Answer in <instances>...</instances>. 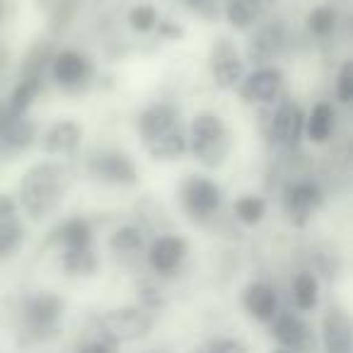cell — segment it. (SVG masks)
<instances>
[{"mask_svg": "<svg viewBox=\"0 0 353 353\" xmlns=\"http://www.w3.org/2000/svg\"><path fill=\"white\" fill-rule=\"evenodd\" d=\"M65 189V170L56 162H39L34 165L20 182L22 208L32 221L46 218L56 206Z\"/></svg>", "mask_w": 353, "mask_h": 353, "instance_id": "obj_1", "label": "cell"}, {"mask_svg": "<svg viewBox=\"0 0 353 353\" xmlns=\"http://www.w3.org/2000/svg\"><path fill=\"white\" fill-rule=\"evenodd\" d=\"M192 152L203 167H218L230 152V136L225 131V123L216 114H199L192 121L189 131Z\"/></svg>", "mask_w": 353, "mask_h": 353, "instance_id": "obj_2", "label": "cell"}, {"mask_svg": "<svg viewBox=\"0 0 353 353\" xmlns=\"http://www.w3.org/2000/svg\"><path fill=\"white\" fill-rule=\"evenodd\" d=\"M152 327V317L141 307H121L112 310L99 319V332L107 341L126 343L145 336Z\"/></svg>", "mask_w": 353, "mask_h": 353, "instance_id": "obj_3", "label": "cell"}, {"mask_svg": "<svg viewBox=\"0 0 353 353\" xmlns=\"http://www.w3.org/2000/svg\"><path fill=\"white\" fill-rule=\"evenodd\" d=\"M211 73H213V83H216V88H221V90H232L242 83L245 63H242L237 49L228 39H221L216 46H213Z\"/></svg>", "mask_w": 353, "mask_h": 353, "instance_id": "obj_4", "label": "cell"}, {"mask_svg": "<svg viewBox=\"0 0 353 353\" xmlns=\"http://www.w3.org/2000/svg\"><path fill=\"white\" fill-rule=\"evenodd\" d=\"M90 172L97 179L109 184H126V187H131V184L138 182L136 165L123 152H102V155L92 157L90 160Z\"/></svg>", "mask_w": 353, "mask_h": 353, "instance_id": "obj_5", "label": "cell"}, {"mask_svg": "<svg viewBox=\"0 0 353 353\" xmlns=\"http://www.w3.org/2000/svg\"><path fill=\"white\" fill-rule=\"evenodd\" d=\"M223 194L211 179L194 176L184 187V206L194 218H208L221 208Z\"/></svg>", "mask_w": 353, "mask_h": 353, "instance_id": "obj_6", "label": "cell"}, {"mask_svg": "<svg viewBox=\"0 0 353 353\" xmlns=\"http://www.w3.org/2000/svg\"><path fill=\"white\" fill-rule=\"evenodd\" d=\"M285 44V30L281 22H271V25L261 27L254 37H252L250 46H247V59L256 65H266L283 51Z\"/></svg>", "mask_w": 353, "mask_h": 353, "instance_id": "obj_7", "label": "cell"}, {"mask_svg": "<svg viewBox=\"0 0 353 353\" xmlns=\"http://www.w3.org/2000/svg\"><path fill=\"white\" fill-rule=\"evenodd\" d=\"M322 339L327 353H351V319L341 307H332L324 314Z\"/></svg>", "mask_w": 353, "mask_h": 353, "instance_id": "obj_8", "label": "cell"}, {"mask_svg": "<svg viewBox=\"0 0 353 353\" xmlns=\"http://www.w3.org/2000/svg\"><path fill=\"white\" fill-rule=\"evenodd\" d=\"M184 254H187V242L176 235H165L157 237L150 245L148 252V261L157 274H172L176 266L182 264Z\"/></svg>", "mask_w": 353, "mask_h": 353, "instance_id": "obj_9", "label": "cell"}, {"mask_svg": "<svg viewBox=\"0 0 353 353\" xmlns=\"http://www.w3.org/2000/svg\"><path fill=\"white\" fill-rule=\"evenodd\" d=\"M283 73L279 68H259L242 83V97L247 102H271L279 94Z\"/></svg>", "mask_w": 353, "mask_h": 353, "instance_id": "obj_10", "label": "cell"}, {"mask_svg": "<svg viewBox=\"0 0 353 353\" xmlns=\"http://www.w3.org/2000/svg\"><path fill=\"white\" fill-rule=\"evenodd\" d=\"M37 136V126L25 119V114H10L6 109L0 119V145L10 148V150H22L27 148Z\"/></svg>", "mask_w": 353, "mask_h": 353, "instance_id": "obj_11", "label": "cell"}, {"mask_svg": "<svg viewBox=\"0 0 353 353\" xmlns=\"http://www.w3.org/2000/svg\"><path fill=\"white\" fill-rule=\"evenodd\" d=\"M61 312H63V303H61V298L54 293H39L27 300V319H30V324L37 332L54 329Z\"/></svg>", "mask_w": 353, "mask_h": 353, "instance_id": "obj_12", "label": "cell"}, {"mask_svg": "<svg viewBox=\"0 0 353 353\" xmlns=\"http://www.w3.org/2000/svg\"><path fill=\"white\" fill-rule=\"evenodd\" d=\"M319 203H322V192L310 182L293 184V187L285 192V208H288L293 223H298V225H303V223L307 221L310 213H312Z\"/></svg>", "mask_w": 353, "mask_h": 353, "instance_id": "obj_13", "label": "cell"}, {"mask_svg": "<svg viewBox=\"0 0 353 353\" xmlns=\"http://www.w3.org/2000/svg\"><path fill=\"white\" fill-rule=\"evenodd\" d=\"M305 128V114L295 104H283L271 119V136L281 145H295Z\"/></svg>", "mask_w": 353, "mask_h": 353, "instance_id": "obj_14", "label": "cell"}, {"mask_svg": "<svg viewBox=\"0 0 353 353\" xmlns=\"http://www.w3.org/2000/svg\"><path fill=\"white\" fill-rule=\"evenodd\" d=\"M245 307L259 322H269L276 317V307H279V298H276V290L269 283H250L245 288Z\"/></svg>", "mask_w": 353, "mask_h": 353, "instance_id": "obj_15", "label": "cell"}, {"mask_svg": "<svg viewBox=\"0 0 353 353\" xmlns=\"http://www.w3.org/2000/svg\"><path fill=\"white\" fill-rule=\"evenodd\" d=\"M179 123V112H176L172 104H152V107H148L145 112L141 114V119H138V131H141V138L143 141H148V138L157 136V133L167 131V128L176 126Z\"/></svg>", "mask_w": 353, "mask_h": 353, "instance_id": "obj_16", "label": "cell"}, {"mask_svg": "<svg viewBox=\"0 0 353 353\" xmlns=\"http://www.w3.org/2000/svg\"><path fill=\"white\" fill-rule=\"evenodd\" d=\"M88 73H90L88 59L80 56L78 51H61L54 59V78L63 88H75V85L85 83Z\"/></svg>", "mask_w": 353, "mask_h": 353, "instance_id": "obj_17", "label": "cell"}, {"mask_svg": "<svg viewBox=\"0 0 353 353\" xmlns=\"http://www.w3.org/2000/svg\"><path fill=\"white\" fill-rule=\"evenodd\" d=\"M83 131L75 121H59L44 136V150L49 155H70L80 145Z\"/></svg>", "mask_w": 353, "mask_h": 353, "instance_id": "obj_18", "label": "cell"}, {"mask_svg": "<svg viewBox=\"0 0 353 353\" xmlns=\"http://www.w3.org/2000/svg\"><path fill=\"white\" fill-rule=\"evenodd\" d=\"M148 148V152H150L152 157H179L184 150H187V138H184L182 128H179V123L172 128H167V131L157 133V136L148 138V141H143Z\"/></svg>", "mask_w": 353, "mask_h": 353, "instance_id": "obj_19", "label": "cell"}, {"mask_svg": "<svg viewBox=\"0 0 353 353\" xmlns=\"http://www.w3.org/2000/svg\"><path fill=\"white\" fill-rule=\"evenodd\" d=\"M274 336L279 339L281 348L288 351H300L307 343V327L295 314H281L274 324Z\"/></svg>", "mask_w": 353, "mask_h": 353, "instance_id": "obj_20", "label": "cell"}, {"mask_svg": "<svg viewBox=\"0 0 353 353\" xmlns=\"http://www.w3.org/2000/svg\"><path fill=\"white\" fill-rule=\"evenodd\" d=\"M334 128V112L327 102H319L312 107L310 117L305 119V131H307V138L312 143H327L329 136H332Z\"/></svg>", "mask_w": 353, "mask_h": 353, "instance_id": "obj_21", "label": "cell"}, {"mask_svg": "<svg viewBox=\"0 0 353 353\" xmlns=\"http://www.w3.org/2000/svg\"><path fill=\"white\" fill-rule=\"evenodd\" d=\"M41 90V78H20L17 88L12 90L10 99L6 102V109L10 114H25L30 109V104L34 102V97Z\"/></svg>", "mask_w": 353, "mask_h": 353, "instance_id": "obj_22", "label": "cell"}, {"mask_svg": "<svg viewBox=\"0 0 353 353\" xmlns=\"http://www.w3.org/2000/svg\"><path fill=\"white\" fill-rule=\"evenodd\" d=\"M261 15V0H232L225 10V17L235 30H247Z\"/></svg>", "mask_w": 353, "mask_h": 353, "instance_id": "obj_23", "label": "cell"}, {"mask_svg": "<svg viewBox=\"0 0 353 353\" xmlns=\"http://www.w3.org/2000/svg\"><path fill=\"white\" fill-rule=\"evenodd\" d=\"M319 298V283L310 271H303L293 279V300L300 310H314Z\"/></svg>", "mask_w": 353, "mask_h": 353, "instance_id": "obj_24", "label": "cell"}, {"mask_svg": "<svg viewBox=\"0 0 353 353\" xmlns=\"http://www.w3.org/2000/svg\"><path fill=\"white\" fill-rule=\"evenodd\" d=\"M61 240H63L65 250H85L92 242V230L90 223L83 218H70L63 228H61Z\"/></svg>", "mask_w": 353, "mask_h": 353, "instance_id": "obj_25", "label": "cell"}, {"mask_svg": "<svg viewBox=\"0 0 353 353\" xmlns=\"http://www.w3.org/2000/svg\"><path fill=\"white\" fill-rule=\"evenodd\" d=\"M80 8V0H54L51 3V17H49V32L54 37H59L61 32H65L73 22L75 12Z\"/></svg>", "mask_w": 353, "mask_h": 353, "instance_id": "obj_26", "label": "cell"}, {"mask_svg": "<svg viewBox=\"0 0 353 353\" xmlns=\"http://www.w3.org/2000/svg\"><path fill=\"white\" fill-rule=\"evenodd\" d=\"M63 266L65 271H70L75 276H88L97 271V259H94L90 247H85V250H65Z\"/></svg>", "mask_w": 353, "mask_h": 353, "instance_id": "obj_27", "label": "cell"}, {"mask_svg": "<svg viewBox=\"0 0 353 353\" xmlns=\"http://www.w3.org/2000/svg\"><path fill=\"white\" fill-rule=\"evenodd\" d=\"M22 242V225L12 218H0V259L10 256Z\"/></svg>", "mask_w": 353, "mask_h": 353, "instance_id": "obj_28", "label": "cell"}, {"mask_svg": "<svg viewBox=\"0 0 353 353\" xmlns=\"http://www.w3.org/2000/svg\"><path fill=\"white\" fill-rule=\"evenodd\" d=\"M235 213L245 225H256L266 216V203L259 196H242L235 201Z\"/></svg>", "mask_w": 353, "mask_h": 353, "instance_id": "obj_29", "label": "cell"}, {"mask_svg": "<svg viewBox=\"0 0 353 353\" xmlns=\"http://www.w3.org/2000/svg\"><path fill=\"white\" fill-rule=\"evenodd\" d=\"M109 247H112L114 252H119V254H131V252H138L143 247L141 230H136V228H121V230H117L112 235Z\"/></svg>", "mask_w": 353, "mask_h": 353, "instance_id": "obj_30", "label": "cell"}, {"mask_svg": "<svg viewBox=\"0 0 353 353\" xmlns=\"http://www.w3.org/2000/svg\"><path fill=\"white\" fill-rule=\"evenodd\" d=\"M334 25H336V12H334L332 8H327V6L314 8V10L307 15L310 32H312V34H317V37H327L329 32L334 30Z\"/></svg>", "mask_w": 353, "mask_h": 353, "instance_id": "obj_31", "label": "cell"}, {"mask_svg": "<svg viewBox=\"0 0 353 353\" xmlns=\"http://www.w3.org/2000/svg\"><path fill=\"white\" fill-rule=\"evenodd\" d=\"M51 49L49 44H37L34 49L30 51V56L25 59V63H22V78H41V70H44V63L46 59H49Z\"/></svg>", "mask_w": 353, "mask_h": 353, "instance_id": "obj_32", "label": "cell"}, {"mask_svg": "<svg viewBox=\"0 0 353 353\" xmlns=\"http://www.w3.org/2000/svg\"><path fill=\"white\" fill-rule=\"evenodd\" d=\"M128 22H131V30L136 32H150L157 25V12L152 6H136L128 12Z\"/></svg>", "mask_w": 353, "mask_h": 353, "instance_id": "obj_33", "label": "cell"}, {"mask_svg": "<svg viewBox=\"0 0 353 353\" xmlns=\"http://www.w3.org/2000/svg\"><path fill=\"white\" fill-rule=\"evenodd\" d=\"M336 97L341 104H348L353 99V63L346 61L339 70V80H336Z\"/></svg>", "mask_w": 353, "mask_h": 353, "instance_id": "obj_34", "label": "cell"}, {"mask_svg": "<svg viewBox=\"0 0 353 353\" xmlns=\"http://www.w3.org/2000/svg\"><path fill=\"white\" fill-rule=\"evenodd\" d=\"M211 353H245V346L232 339H223V341H216L211 348Z\"/></svg>", "mask_w": 353, "mask_h": 353, "instance_id": "obj_35", "label": "cell"}, {"mask_svg": "<svg viewBox=\"0 0 353 353\" xmlns=\"http://www.w3.org/2000/svg\"><path fill=\"white\" fill-rule=\"evenodd\" d=\"M17 211V203L12 196H8V194H0V218H12Z\"/></svg>", "mask_w": 353, "mask_h": 353, "instance_id": "obj_36", "label": "cell"}, {"mask_svg": "<svg viewBox=\"0 0 353 353\" xmlns=\"http://www.w3.org/2000/svg\"><path fill=\"white\" fill-rule=\"evenodd\" d=\"M78 353H114V351H112V346H109V343L94 341V343H88V346H83Z\"/></svg>", "mask_w": 353, "mask_h": 353, "instance_id": "obj_37", "label": "cell"}, {"mask_svg": "<svg viewBox=\"0 0 353 353\" xmlns=\"http://www.w3.org/2000/svg\"><path fill=\"white\" fill-rule=\"evenodd\" d=\"M160 34L162 37H172V39H179V37L184 34L179 27H174V25H170V22H162L160 25Z\"/></svg>", "mask_w": 353, "mask_h": 353, "instance_id": "obj_38", "label": "cell"}, {"mask_svg": "<svg viewBox=\"0 0 353 353\" xmlns=\"http://www.w3.org/2000/svg\"><path fill=\"white\" fill-rule=\"evenodd\" d=\"M37 3H39V6L44 8V6H51V3H54V0H37Z\"/></svg>", "mask_w": 353, "mask_h": 353, "instance_id": "obj_39", "label": "cell"}, {"mask_svg": "<svg viewBox=\"0 0 353 353\" xmlns=\"http://www.w3.org/2000/svg\"><path fill=\"white\" fill-rule=\"evenodd\" d=\"M3 12H6V3L0 0V20H3Z\"/></svg>", "mask_w": 353, "mask_h": 353, "instance_id": "obj_40", "label": "cell"}, {"mask_svg": "<svg viewBox=\"0 0 353 353\" xmlns=\"http://www.w3.org/2000/svg\"><path fill=\"white\" fill-rule=\"evenodd\" d=\"M271 353H293V351H288V348H276V351H271Z\"/></svg>", "mask_w": 353, "mask_h": 353, "instance_id": "obj_41", "label": "cell"}, {"mask_svg": "<svg viewBox=\"0 0 353 353\" xmlns=\"http://www.w3.org/2000/svg\"><path fill=\"white\" fill-rule=\"evenodd\" d=\"M3 112H6V102L0 104V119H3ZM0 148H3V145H0Z\"/></svg>", "mask_w": 353, "mask_h": 353, "instance_id": "obj_42", "label": "cell"}, {"mask_svg": "<svg viewBox=\"0 0 353 353\" xmlns=\"http://www.w3.org/2000/svg\"><path fill=\"white\" fill-rule=\"evenodd\" d=\"M266 3H274V0H266Z\"/></svg>", "mask_w": 353, "mask_h": 353, "instance_id": "obj_43", "label": "cell"}]
</instances>
